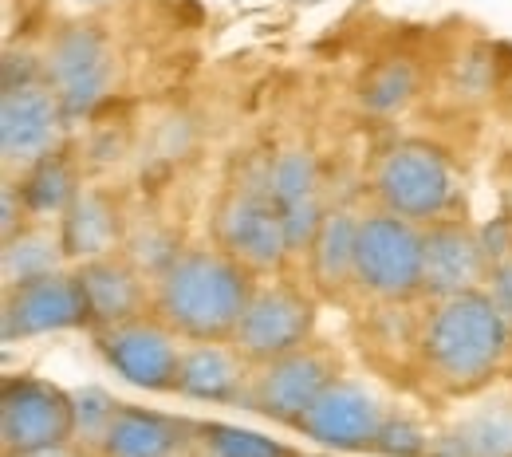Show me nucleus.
Returning <instances> with one entry per match:
<instances>
[{"label": "nucleus", "instance_id": "7ed1b4c3", "mask_svg": "<svg viewBox=\"0 0 512 457\" xmlns=\"http://www.w3.org/2000/svg\"><path fill=\"white\" fill-rule=\"evenodd\" d=\"M371 194L375 205L418 225L457 217L465 197L453 158L430 138H394L375 162Z\"/></svg>", "mask_w": 512, "mask_h": 457}, {"label": "nucleus", "instance_id": "9b49d317", "mask_svg": "<svg viewBox=\"0 0 512 457\" xmlns=\"http://www.w3.org/2000/svg\"><path fill=\"white\" fill-rule=\"evenodd\" d=\"M343 375L335 347H327L320 339H312L300 351H288L272 363H260L253 375V391H249V406L260 418L284 426L296 434L300 418L308 414V406L320 398L335 379Z\"/></svg>", "mask_w": 512, "mask_h": 457}, {"label": "nucleus", "instance_id": "412c9836", "mask_svg": "<svg viewBox=\"0 0 512 457\" xmlns=\"http://www.w3.org/2000/svg\"><path fill=\"white\" fill-rule=\"evenodd\" d=\"M16 186H20V197H24L32 221H52L56 225L71 209V201L83 194V170L64 146V150L40 158L36 166H28L24 174H16Z\"/></svg>", "mask_w": 512, "mask_h": 457}, {"label": "nucleus", "instance_id": "aec40b11", "mask_svg": "<svg viewBox=\"0 0 512 457\" xmlns=\"http://www.w3.org/2000/svg\"><path fill=\"white\" fill-rule=\"evenodd\" d=\"M193 442V418L178 414H162V410H146L123 402L99 457H174L186 454Z\"/></svg>", "mask_w": 512, "mask_h": 457}, {"label": "nucleus", "instance_id": "a878e982", "mask_svg": "<svg viewBox=\"0 0 512 457\" xmlns=\"http://www.w3.org/2000/svg\"><path fill=\"white\" fill-rule=\"evenodd\" d=\"M481 237H485V257H489L485 292L501 304V312L512 320V217H501L497 225L481 229Z\"/></svg>", "mask_w": 512, "mask_h": 457}, {"label": "nucleus", "instance_id": "a211bd4d", "mask_svg": "<svg viewBox=\"0 0 512 457\" xmlns=\"http://www.w3.org/2000/svg\"><path fill=\"white\" fill-rule=\"evenodd\" d=\"M359 209L331 205L323 213L320 229L304 253L308 288L320 300H347L355 296V253H359Z\"/></svg>", "mask_w": 512, "mask_h": 457}, {"label": "nucleus", "instance_id": "1a4fd4ad", "mask_svg": "<svg viewBox=\"0 0 512 457\" xmlns=\"http://www.w3.org/2000/svg\"><path fill=\"white\" fill-rule=\"evenodd\" d=\"M71 391L40 375H8L0 383V454L44 457L71 450Z\"/></svg>", "mask_w": 512, "mask_h": 457}, {"label": "nucleus", "instance_id": "39448f33", "mask_svg": "<svg viewBox=\"0 0 512 457\" xmlns=\"http://www.w3.org/2000/svg\"><path fill=\"white\" fill-rule=\"evenodd\" d=\"M355 296L390 308L422 300V225L390 213L383 205L359 217L355 253Z\"/></svg>", "mask_w": 512, "mask_h": 457}, {"label": "nucleus", "instance_id": "f03ea898", "mask_svg": "<svg viewBox=\"0 0 512 457\" xmlns=\"http://www.w3.org/2000/svg\"><path fill=\"white\" fill-rule=\"evenodd\" d=\"M253 288L256 276L221 245H182V253L154 276V316L186 343L233 339Z\"/></svg>", "mask_w": 512, "mask_h": 457}, {"label": "nucleus", "instance_id": "0eeeda50", "mask_svg": "<svg viewBox=\"0 0 512 457\" xmlns=\"http://www.w3.org/2000/svg\"><path fill=\"white\" fill-rule=\"evenodd\" d=\"M213 245H221L233 261H241L256 280L284 276L292 264L288 229L280 217V205L264 186V162L253 178H241V186H229L213 209Z\"/></svg>", "mask_w": 512, "mask_h": 457}, {"label": "nucleus", "instance_id": "4be33fe9", "mask_svg": "<svg viewBox=\"0 0 512 457\" xmlns=\"http://www.w3.org/2000/svg\"><path fill=\"white\" fill-rule=\"evenodd\" d=\"M67 264L71 261H67L60 225H52V221H32L16 237L0 241V284L4 288L52 276V272H60Z\"/></svg>", "mask_w": 512, "mask_h": 457}, {"label": "nucleus", "instance_id": "f8f14e48", "mask_svg": "<svg viewBox=\"0 0 512 457\" xmlns=\"http://www.w3.org/2000/svg\"><path fill=\"white\" fill-rule=\"evenodd\" d=\"M64 331H91V308H87V292L75 264L52 276L4 288V304H0L4 343H24V339H44Z\"/></svg>", "mask_w": 512, "mask_h": 457}, {"label": "nucleus", "instance_id": "5701e85b", "mask_svg": "<svg viewBox=\"0 0 512 457\" xmlns=\"http://www.w3.org/2000/svg\"><path fill=\"white\" fill-rule=\"evenodd\" d=\"M418 91H422V67L414 60H406V56H386V60L363 71L355 99H359L363 115L394 119L418 99Z\"/></svg>", "mask_w": 512, "mask_h": 457}, {"label": "nucleus", "instance_id": "ddd939ff", "mask_svg": "<svg viewBox=\"0 0 512 457\" xmlns=\"http://www.w3.org/2000/svg\"><path fill=\"white\" fill-rule=\"evenodd\" d=\"M386 406L379 394L359 379L339 375L327 391L308 406L296 434L316 442L331 454H375V442L383 434Z\"/></svg>", "mask_w": 512, "mask_h": 457}, {"label": "nucleus", "instance_id": "9d476101", "mask_svg": "<svg viewBox=\"0 0 512 457\" xmlns=\"http://www.w3.org/2000/svg\"><path fill=\"white\" fill-rule=\"evenodd\" d=\"M91 339H95L99 359L123 383L150 394H178V367H182L186 339L154 312L127 320V324L95 327Z\"/></svg>", "mask_w": 512, "mask_h": 457}, {"label": "nucleus", "instance_id": "dca6fc26", "mask_svg": "<svg viewBox=\"0 0 512 457\" xmlns=\"http://www.w3.org/2000/svg\"><path fill=\"white\" fill-rule=\"evenodd\" d=\"M256 363L233 339L186 343L178 367V398L197 406H249Z\"/></svg>", "mask_w": 512, "mask_h": 457}, {"label": "nucleus", "instance_id": "c756f323", "mask_svg": "<svg viewBox=\"0 0 512 457\" xmlns=\"http://www.w3.org/2000/svg\"><path fill=\"white\" fill-rule=\"evenodd\" d=\"M296 457H335V454H331V450H327V454H296Z\"/></svg>", "mask_w": 512, "mask_h": 457}, {"label": "nucleus", "instance_id": "423d86ee", "mask_svg": "<svg viewBox=\"0 0 512 457\" xmlns=\"http://www.w3.org/2000/svg\"><path fill=\"white\" fill-rule=\"evenodd\" d=\"M44 60V79L60 95L67 119H91L115 91H119V48L107 36L103 24L95 20H71L64 24L48 48L40 52Z\"/></svg>", "mask_w": 512, "mask_h": 457}, {"label": "nucleus", "instance_id": "cd10ccee", "mask_svg": "<svg viewBox=\"0 0 512 457\" xmlns=\"http://www.w3.org/2000/svg\"><path fill=\"white\" fill-rule=\"evenodd\" d=\"M24 225H32V217H28V205L20 197V186H16V178H4V186H0V241L16 237Z\"/></svg>", "mask_w": 512, "mask_h": 457}, {"label": "nucleus", "instance_id": "393cba45", "mask_svg": "<svg viewBox=\"0 0 512 457\" xmlns=\"http://www.w3.org/2000/svg\"><path fill=\"white\" fill-rule=\"evenodd\" d=\"M71 406H75V434H71V450L75 454H91L99 457L103 450V438L119 414V398L103 391V387H79L71 391Z\"/></svg>", "mask_w": 512, "mask_h": 457}, {"label": "nucleus", "instance_id": "bb28decb", "mask_svg": "<svg viewBox=\"0 0 512 457\" xmlns=\"http://www.w3.org/2000/svg\"><path fill=\"white\" fill-rule=\"evenodd\" d=\"M379 457H430L434 454V434L406 410H386L383 434L375 442Z\"/></svg>", "mask_w": 512, "mask_h": 457}, {"label": "nucleus", "instance_id": "6e6552de", "mask_svg": "<svg viewBox=\"0 0 512 457\" xmlns=\"http://www.w3.org/2000/svg\"><path fill=\"white\" fill-rule=\"evenodd\" d=\"M316 324H320V296L312 288L284 276H264L256 280L245 316L233 331V343L260 367L288 351L308 347L316 339Z\"/></svg>", "mask_w": 512, "mask_h": 457}, {"label": "nucleus", "instance_id": "f3484780", "mask_svg": "<svg viewBox=\"0 0 512 457\" xmlns=\"http://www.w3.org/2000/svg\"><path fill=\"white\" fill-rule=\"evenodd\" d=\"M75 272H79L83 292H87L91 331L95 327L127 324V320L154 312V280L130 261L127 253L83 261L75 264Z\"/></svg>", "mask_w": 512, "mask_h": 457}, {"label": "nucleus", "instance_id": "4468645a", "mask_svg": "<svg viewBox=\"0 0 512 457\" xmlns=\"http://www.w3.org/2000/svg\"><path fill=\"white\" fill-rule=\"evenodd\" d=\"M264 186H268L272 201L280 205V217H284V229H288V245H292V261H304L323 213L331 209L323 201L320 158L304 142L280 146L272 158H264Z\"/></svg>", "mask_w": 512, "mask_h": 457}, {"label": "nucleus", "instance_id": "2f4dec72", "mask_svg": "<svg viewBox=\"0 0 512 457\" xmlns=\"http://www.w3.org/2000/svg\"><path fill=\"white\" fill-rule=\"evenodd\" d=\"M4 457H12V454H4Z\"/></svg>", "mask_w": 512, "mask_h": 457}, {"label": "nucleus", "instance_id": "f257e3e1", "mask_svg": "<svg viewBox=\"0 0 512 457\" xmlns=\"http://www.w3.org/2000/svg\"><path fill=\"white\" fill-rule=\"evenodd\" d=\"M414 367L442 398H473L512 371V320L477 288L446 300H422Z\"/></svg>", "mask_w": 512, "mask_h": 457}, {"label": "nucleus", "instance_id": "2eb2a0df", "mask_svg": "<svg viewBox=\"0 0 512 457\" xmlns=\"http://www.w3.org/2000/svg\"><path fill=\"white\" fill-rule=\"evenodd\" d=\"M485 237L461 213L422 225V300H446L485 288Z\"/></svg>", "mask_w": 512, "mask_h": 457}, {"label": "nucleus", "instance_id": "b1692460", "mask_svg": "<svg viewBox=\"0 0 512 457\" xmlns=\"http://www.w3.org/2000/svg\"><path fill=\"white\" fill-rule=\"evenodd\" d=\"M193 457H296L292 446L249 430L233 422H213V418H193Z\"/></svg>", "mask_w": 512, "mask_h": 457}, {"label": "nucleus", "instance_id": "6ab92c4d", "mask_svg": "<svg viewBox=\"0 0 512 457\" xmlns=\"http://www.w3.org/2000/svg\"><path fill=\"white\" fill-rule=\"evenodd\" d=\"M56 225H60V237H64L67 261L71 264L111 257V253L127 249V217H123L115 194H107L99 186H83V194L71 201V209Z\"/></svg>", "mask_w": 512, "mask_h": 457}, {"label": "nucleus", "instance_id": "7c9ffc66", "mask_svg": "<svg viewBox=\"0 0 512 457\" xmlns=\"http://www.w3.org/2000/svg\"><path fill=\"white\" fill-rule=\"evenodd\" d=\"M174 457H193V450H186V454H174Z\"/></svg>", "mask_w": 512, "mask_h": 457}, {"label": "nucleus", "instance_id": "20e7f679", "mask_svg": "<svg viewBox=\"0 0 512 457\" xmlns=\"http://www.w3.org/2000/svg\"><path fill=\"white\" fill-rule=\"evenodd\" d=\"M67 119L60 95L44 79V60L24 52V67L16 71L4 64V87H0V158L4 174L16 178L40 158L64 150Z\"/></svg>", "mask_w": 512, "mask_h": 457}, {"label": "nucleus", "instance_id": "c85d7f7f", "mask_svg": "<svg viewBox=\"0 0 512 457\" xmlns=\"http://www.w3.org/2000/svg\"><path fill=\"white\" fill-rule=\"evenodd\" d=\"M83 8H103V4H115V0H79Z\"/></svg>", "mask_w": 512, "mask_h": 457}]
</instances>
